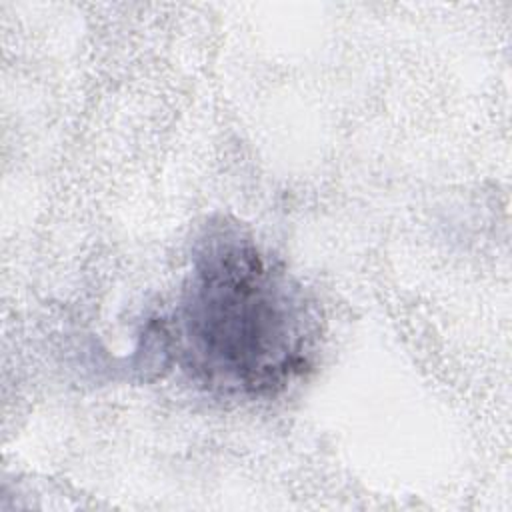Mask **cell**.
I'll return each instance as SVG.
<instances>
[{"label": "cell", "instance_id": "cell-1", "mask_svg": "<svg viewBox=\"0 0 512 512\" xmlns=\"http://www.w3.org/2000/svg\"><path fill=\"white\" fill-rule=\"evenodd\" d=\"M174 330L178 360L198 384L262 398L310 366L316 316L282 262L238 224L220 220L194 244Z\"/></svg>", "mask_w": 512, "mask_h": 512}]
</instances>
